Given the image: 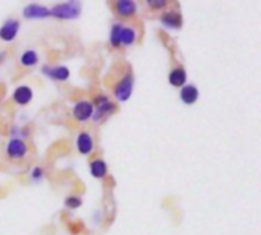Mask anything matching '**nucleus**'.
Returning a JSON list of instances; mask_svg holds the SVG:
<instances>
[{
	"mask_svg": "<svg viewBox=\"0 0 261 235\" xmlns=\"http://www.w3.org/2000/svg\"><path fill=\"white\" fill-rule=\"evenodd\" d=\"M81 14V3L79 2H64L58 3L50 9V15L60 20H75Z\"/></svg>",
	"mask_w": 261,
	"mask_h": 235,
	"instance_id": "1",
	"label": "nucleus"
},
{
	"mask_svg": "<svg viewBox=\"0 0 261 235\" xmlns=\"http://www.w3.org/2000/svg\"><path fill=\"white\" fill-rule=\"evenodd\" d=\"M133 87H134V78L131 73H125L114 85L113 92H114V98L119 102H125L130 99L131 93H133Z\"/></svg>",
	"mask_w": 261,
	"mask_h": 235,
	"instance_id": "2",
	"label": "nucleus"
},
{
	"mask_svg": "<svg viewBox=\"0 0 261 235\" xmlns=\"http://www.w3.org/2000/svg\"><path fill=\"white\" fill-rule=\"evenodd\" d=\"M23 17L29 20H40V18H47L50 17V9L38 5V3H29L23 8Z\"/></svg>",
	"mask_w": 261,
	"mask_h": 235,
	"instance_id": "3",
	"label": "nucleus"
},
{
	"mask_svg": "<svg viewBox=\"0 0 261 235\" xmlns=\"http://www.w3.org/2000/svg\"><path fill=\"white\" fill-rule=\"evenodd\" d=\"M93 104L90 101H79L73 105V118L79 122H84V121H89L92 116H93Z\"/></svg>",
	"mask_w": 261,
	"mask_h": 235,
	"instance_id": "4",
	"label": "nucleus"
},
{
	"mask_svg": "<svg viewBox=\"0 0 261 235\" xmlns=\"http://www.w3.org/2000/svg\"><path fill=\"white\" fill-rule=\"evenodd\" d=\"M6 154L11 159H21L27 154V145L21 139H11L6 145Z\"/></svg>",
	"mask_w": 261,
	"mask_h": 235,
	"instance_id": "5",
	"label": "nucleus"
},
{
	"mask_svg": "<svg viewBox=\"0 0 261 235\" xmlns=\"http://www.w3.org/2000/svg\"><path fill=\"white\" fill-rule=\"evenodd\" d=\"M18 29H20V21L18 20H14V18L6 20L0 26V40L2 41H12L17 37Z\"/></svg>",
	"mask_w": 261,
	"mask_h": 235,
	"instance_id": "6",
	"label": "nucleus"
},
{
	"mask_svg": "<svg viewBox=\"0 0 261 235\" xmlns=\"http://www.w3.org/2000/svg\"><path fill=\"white\" fill-rule=\"evenodd\" d=\"M41 72H43L47 78H50V79H53V81H66V79H69V76H70V70H69L66 66H56V67L43 66V67H41Z\"/></svg>",
	"mask_w": 261,
	"mask_h": 235,
	"instance_id": "7",
	"label": "nucleus"
},
{
	"mask_svg": "<svg viewBox=\"0 0 261 235\" xmlns=\"http://www.w3.org/2000/svg\"><path fill=\"white\" fill-rule=\"evenodd\" d=\"M160 23L166 29H180L183 24V18H182V14L179 11H168V12L162 14Z\"/></svg>",
	"mask_w": 261,
	"mask_h": 235,
	"instance_id": "8",
	"label": "nucleus"
},
{
	"mask_svg": "<svg viewBox=\"0 0 261 235\" xmlns=\"http://www.w3.org/2000/svg\"><path fill=\"white\" fill-rule=\"evenodd\" d=\"M76 148H78V151H79L82 156L90 154V153L93 151V148H95L92 134H90V133H85V131L78 133V136H76Z\"/></svg>",
	"mask_w": 261,
	"mask_h": 235,
	"instance_id": "9",
	"label": "nucleus"
},
{
	"mask_svg": "<svg viewBox=\"0 0 261 235\" xmlns=\"http://www.w3.org/2000/svg\"><path fill=\"white\" fill-rule=\"evenodd\" d=\"M180 101L186 105H192L197 99H198V89L194 84H185L183 87H180Z\"/></svg>",
	"mask_w": 261,
	"mask_h": 235,
	"instance_id": "10",
	"label": "nucleus"
},
{
	"mask_svg": "<svg viewBox=\"0 0 261 235\" xmlns=\"http://www.w3.org/2000/svg\"><path fill=\"white\" fill-rule=\"evenodd\" d=\"M114 9L119 14V17L128 18L136 14L137 6L133 0H118V2H114Z\"/></svg>",
	"mask_w": 261,
	"mask_h": 235,
	"instance_id": "11",
	"label": "nucleus"
},
{
	"mask_svg": "<svg viewBox=\"0 0 261 235\" xmlns=\"http://www.w3.org/2000/svg\"><path fill=\"white\" fill-rule=\"evenodd\" d=\"M32 96H34V92L29 85H18L15 90H14V101L18 104V105H26L32 101Z\"/></svg>",
	"mask_w": 261,
	"mask_h": 235,
	"instance_id": "12",
	"label": "nucleus"
},
{
	"mask_svg": "<svg viewBox=\"0 0 261 235\" xmlns=\"http://www.w3.org/2000/svg\"><path fill=\"white\" fill-rule=\"evenodd\" d=\"M186 70L183 67H176L168 75V82L172 87H183L186 84Z\"/></svg>",
	"mask_w": 261,
	"mask_h": 235,
	"instance_id": "13",
	"label": "nucleus"
},
{
	"mask_svg": "<svg viewBox=\"0 0 261 235\" xmlns=\"http://www.w3.org/2000/svg\"><path fill=\"white\" fill-rule=\"evenodd\" d=\"M107 171H108V168H107V163H105L104 159H95V160L90 162V174L95 179L105 177L107 175Z\"/></svg>",
	"mask_w": 261,
	"mask_h": 235,
	"instance_id": "14",
	"label": "nucleus"
},
{
	"mask_svg": "<svg viewBox=\"0 0 261 235\" xmlns=\"http://www.w3.org/2000/svg\"><path fill=\"white\" fill-rule=\"evenodd\" d=\"M136 37H137V34H136V31H134L131 26H125V24H122L121 37H119V43H121V46H131V44H134Z\"/></svg>",
	"mask_w": 261,
	"mask_h": 235,
	"instance_id": "15",
	"label": "nucleus"
},
{
	"mask_svg": "<svg viewBox=\"0 0 261 235\" xmlns=\"http://www.w3.org/2000/svg\"><path fill=\"white\" fill-rule=\"evenodd\" d=\"M114 110H116V105H114L111 101H107V102H102V104L96 105V110H93V116H92V118H93L95 121H99V119H102L104 116L114 113Z\"/></svg>",
	"mask_w": 261,
	"mask_h": 235,
	"instance_id": "16",
	"label": "nucleus"
},
{
	"mask_svg": "<svg viewBox=\"0 0 261 235\" xmlns=\"http://www.w3.org/2000/svg\"><path fill=\"white\" fill-rule=\"evenodd\" d=\"M20 63H21V66H24V67H32V66H35V64H38V53H37L34 49H27V50H24V52L21 53Z\"/></svg>",
	"mask_w": 261,
	"mask_h": 235,
	"instance_id": "17",
	"label": "nucleus"
},
{
	"mask_svg": "<svg viewBox=\"0 0 261 235\" xmlns=\"http://www.w3.org/2000/svg\"><path fill=\"white\" fill-rule=\"evenodd\" d=\"M121 29H122V24H121V23H114V24L111 26V31H110V44L114 46V47L121 46V43H119Z\"/></svg>",
	"mask_w": 261,
	"mask_h": 235,
	"instance_id": "18",
	"label": "nucleus"
},
{
	"mask_svg": "<svg viewBox=\"0 0 261 235\" xmlns=\"http://www.w3.org/2000/svg\"><path fill=\"white\" fill-rule=\"evenodd\" d=\"M64 204H66V208H69V209H76V208H79V206L82 204V200H81V197H78V195H70V197H67V198L64 200Z\"/></svg>",
	"mask_w": 261,
	"mask_h": 235,
	"instance_id": "19",
	"label": "nucleus"
},
{
	"mask_svg": "<svg viewBox=\"0 0 261 235\" xmlns=\"http://www.w3.org/2000/svg\"><path fill=\"white\" fill-rule=\"evenodd\" d=\"M151 9H163L166 6V0H147L145 2Z\"/></svg>",
	"mask_w": 261,
	"mask_h": 235,
	"instance_id": "20",
	"label": "nucleus"
},
{
	"mask_svg": "<svg viewBox=\"0 0 261 235\" xmlns=\"http://www.w3.org/2000/svg\"><path fill=\"white\" fill-rule=\"evenodd\" d=\"M27 133H29L27 130H21V128H18V127H17V128L14 127L12 131H11V136H12V139H21V140H23V137H26Z\"/></svg>",
	"mask_w": 261,
	"mask_h": 235,
	"instance_id": "21",
	"label": "nucleus"
},
{
	"mask_svg": "<svg viewBox=\"0 0 261 235\" xmlns=\"http://www.w3.org/2000/svg\"><path fill=\"white\" fill-rule=\"evenodd\" d=\"M43 174H44V171H43L40 166H35V168L32 169V172H31V179H32L34 182H40V180L43 179Z\"/></svg>",
	"mask_w": 261,
	"mask_h": 235,
	"instance_id": "22",
	"label": "nucleus"
},
{
	"mask_svg": "<svg viewBox=\"0 0 261 235\" xmlns=\"http://www.w3.org/2000/svg\"><path fill=\"white\" fill-rule=\"evenodd\" d=\"M93 101H95V104H96V105H99V104H102V102H107V101H108V98H107L105 95H99V96H96Z\"/></svg>",
	"mask_w": 261,
	"mask_h": 235,
	"instance_id": "23",
	"label": "nucleus"
}]
</instances>
